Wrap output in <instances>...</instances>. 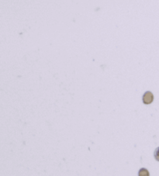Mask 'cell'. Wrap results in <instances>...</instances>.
<instances>
[{
  "label": "cell",
  "instance_id": "obj_1",
  "mask_svg": "<svg viewBox=\"0 0 159 176\" xmlns=\"http://www.w3.org/2000/svg\"><path fill=\"white\" fill-rule=\"evenodd\" d=\"M154 100V95L151 92L147 91L143 96V103L144 104H151Z\"/></svg>",
  "mask_w": 159,
  "mask_h": 176
},
{
  "label": "cell",
  "instance_id": "obj_2",
  "mask_svg": "<svg viewBox=\"0 0 159 176\" xmlns=\"http://www.w3.org/2000/svg\"><path fill=\"white\" fill-rule=\"evenodd\" d=\"M138 176H150L149 171L146 168H142L139 170V172H138Z\"/></svg>",
  "mask_w": 159,
  "mask_h": 176
},
{
  "label": "cell",
  "instance_id": "obj_3",
  "mask_svg": "<svg viewBox=\"0 0 159 176\" xmlns=\"http://www.w3.org/2000/svg\"><path fill=\"white\" fill-rule=\"evenodd\" d=\"M154 158H155L156 161L159 162V147H157V148L155 149V151H154Z\"/></svg>",
  "mask_w": 159,
  "mask_h": 176
}]
</instances>
